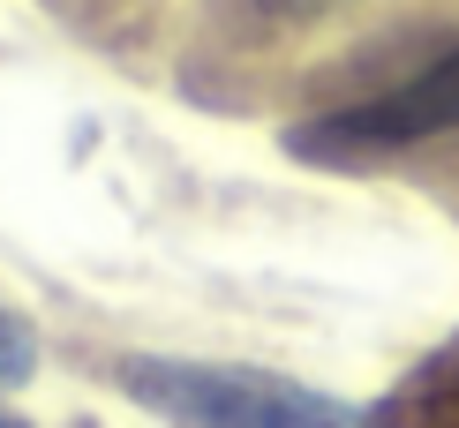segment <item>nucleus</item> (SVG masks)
Instances as JSON below:
<instances>
[{
    "label": "nucleus",
    "instance_id": "2",
    "mask_svg": "<svg viewBox=\"0 0 459 428\" xmlns=\"http://www.w3.org/2000/svg\"><path fill=\"white\" fill-rule=\"evenodd\" d=\"M429 135H459V46L437 53L429 68H414L407 83L377 90V98H354L339 113H316L286 135L294 158L316 166H354V158H385V150L429 143Z\"/></svg>",
    "mask_w": 459,
    "mask_h": 428
},
{
    "label": "nucleus",
    "instance_id": "3",
    "mask_svg": "<svg viewBox=\"0 0 459 428\" xmlns=\"http://www.w3.org/2000/svg\"><path fill=\"white\" fill-rule=\"evenodd\" d=\"M30 376H38V330L0 301V391H15V383H30Z\"/></svg>",
    "mask_w": 459,
    "mask_h": 428
},
{
    "label": "nucleus",
    "instance_id": "1",
    "mask_svg": "<svg viewBox=\"0 0 459 428\" xmlns=\"http://www.w3.org/2000/svg\"><path fill=\"white\" fill-rule=\"evenodd\" d=\"M113 383L159 414L166 428H369V414L332 391L248 361H188V354H121Z\"/></svg>",
    "mask_w": 459,
    "mask_h": 428
},
{
    "label": "nucleus",
    "instance_id": "5",
    "mask_svg": "<svg viewBox=\"0 0 459 428\" xmlns=\"http://www.w3.org/2000/svg\"><path fill=\"white\" fill-rule=\"evenodd\" d=\"M0 428H30V421H15V414H0Z\"/></svg>",
    "mask_w": 459,
    "mask_h": 428
},
{
    "label": "nucleus",
    "instance_id": "4",
    "mask_svg": "<svg viewBox=\"0 0 459 428\" xmlns=\"http://www.w3.org/2000/svg\"><path fill=\"white\" fill-rule=\"evenodd\" d=\"M272 23H309V15H332V8H354V0H256Z\"/></svg>",
    "mask_w": 459,
    "mask_h": 428
}]
</instances>
